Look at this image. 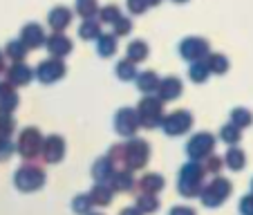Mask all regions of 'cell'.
Here are the masks:
<instances>
[{
    "instance_id": "obj_38",
    "label": "cell",
    "mask_w": 253,
    "mask_h": 215,
    "mask_svg": "<svg viewBox=\"0 0 253 215\" xmlns=\"http://www.w3.org/2000/svg\"><path fill=\"white\" fill-rule=\"evenodd\" d=\"M112 27H115V32H112V34H115L117 39H119V36H126V34H130V29H132V20H130V18H124V16H121V18L117 20Z\"/></svg>"
},
{
    "instance_id": "obj_20",
    "label": "cell",
    "mask_w": 253,
    "mask_h": 215,
    "mask_svg": "<svg viewBox=\"0 0 253 215\" xmlns=\"http://www.w3.org/2000/svg\"><path fill=\"white\" fill-rule=\"evenodd\" d=\"M96 52L101 56H112L117 52V36L115 34H101L99 39H96Z\"/></svg>"
},
{
    "instance_id": "obj_1",
    "label": "cell",
    "mask_w": 253,
    "mask_h": 215,
    "mask_svg": "<svg viewBox=\"0 0 253 215\" xmlns=\"http://www.w3.org/2000/svg\"><path fill=\"white\" fill-rule=\"evenodd\" d=\"M204 166H200L197 162H191L182 168L179 172V193L186 197H195L202 191V177H204Z\"/></svg>"
},
{
    "instance_id": "obj_4",
    "label": "cell",
    "mask_w": 253,
    "mask_h": 215,
    "mask_svg": "<svg viewBox=\"0 0 253 215\" xmlns=\"http://www.w3.org/2000/svg\"><path fill=\"white\" fill-rule=\"evenodd\" d=\"M148 155H150L148 143L141 141V139H132V141L124 143V162L130 171L141 168L143 164L148 162Z\"/></svg>"
},
{
    "instance_id": "obj_28",
    "label": "cell",
    "mask_w": 253,
    "mask_h": 215,
    "mask_svg": "<svg viewBox=\"0 0 253 215\" xmlns=\"http://www.w3.org/2000/svg\"><path fill=\"white\" fill-rule=\"evenodd\" d=\"M188 74H191V79L195 83H204L206 79L211 77V72H209V65H206V61L202 58V61H195L191 63V70H188Z\"/></svg>"
},
{
    "instance_id": "obj_40",
    "label": "cell",
    "mask_w": 253,
    "mask_h": 215,
    "mask_svg": "<svg viewBox=\"0 0 253 215\" xmlns=\"http://www.w3.org/2000/svg\"><path fill=\"white\" fill-rule=\"evenodd\" d=\"M128 9L132 14H143V11L148 9V2L146 0H128Z\"/></svg>"
},
{
    "instance_id": "obj_29",
    "label": "cell",
    "mask_w": 253,
    "mask_h": 215,
    "mask_svg": "<svg viewBox=\"0 0 253 215\" xmlns=\"http://www.w3.org/2000/svg\"><path fill=\"white\" fill-rule=\"evenodd\" d=\"M110 184H112V188H115V191H130V188L134 186L132 175H130L128 171H121V172H117V175H112Z\"/></svg>"
},
{
    "instance_id": "obj_11",
    "label": "cell",
    "mask_w": 253,
    "mask_h": 215,
    "mask_svg": "<svg viewBox=\"0 0 253 215\" xmlns=\"http://www.w3.org/2000/svg\"><path fill=\"white\" fill-rule=\"evenodd\" d=\"M34 74L43 83H54V81H58V79H63V74H65V63H63V58L52 56V58H47V61L39 63V67H36Z\"/></svg>"
},
{
    "instance_id": "obj_27",
    "label": "cell",
    "mask_w": 253,
    "mask_h": 215,
    "mask_svg": "<svg viewBox=\"0 0 253 215\" xmlns=\"http://www.w3.org/2000/svg\"><path fill=\"white\" fill-rule=\"evenodd\" d=\"M231 124L235 126V128H249V126L253 124V115L247 110V108H235L233 112H231Z\"/></svg>"
},
{
    "instance_id": "obj_2",
    "label": "cell",
    "mask_w": 253,
    "mask_h": 215,
    "mask_svg": "<svg viewBox=\"0 0 253 215\" xmlns=\"http://www.w3.org/2000/svg\"><path fill=\"white\" fill-rule=\"evenodd\" d=\"M231 195V182L224 179V177H215L213 182L202 191V202L209 209H215V206L224 204V200Z\"/></svg>"
},
{
    "instance_id": "obj_37",
    "label": "cell",
    "mask_w": 253,
    "mask_h": 215,
    "mask_svg": "<svg viewBox=\"0 0 253 215\" xmlns=\"http://www.w3.org/2000/svg\"><path fill=\"white\" fill-rule=\"evenodd\" d=\"M72 209L77 211V213H81V215H87V213H90V209H92L90 195H79V197H74V202H72Z\"/></svg>"
},
{
    "instance_id": "obj_34",
    "label": "cell",
    "mask_w": 253,
    "mask_h": 215,
    "mask_svg": "<svg viewBox=\"0 0 253 215\" xmlns=\"http://www.w3.org/2000/svg\"><path fill=\"white\" fill-rule=\"evenodd\" d=\"M99 18H101V23L115 25L117 20L121 18V11H119V7L117 5H105V7H101L99 9Z\"/></svg>"
},
{
    "instance_id": "obj_10",
    "label": "cell",
    "mask_w": 253,
    "mask_h": 215,
    "mask_svg": "<svg viewBox=\"0 0 253 215\" xmlns=\"http://www.w3.org/2000/svg\"><path fill=\"white\" fill-rule=\"evenodd\" d=\"M115 128L121 137H132V134L141 128L137 110H132V108H121L115 117Z\"/></svg>"
},
{
    "instance_id": "obj_43",
    "label": "cell",
    "mask_w": 253,
    "mask_h": 215,
    "mask_svg": "<svg viewBox=\"0 0 253 215\" xmlns=\"http://www.w3.org/2000/svg\"><path fill=\"white\" fill-rule=\"evenodd\" d=\"M9 155H11V143L7 139H0V157L7 159Z\"/></svg>"
},
{
    "instance_id": "obj_49",
    "label": "cell",
    "mask_w": 253,
    "mask_h": 215,
    "mask_svg": "<svg viewBox=\"0 0 253 215\" xmlns=\"http://www.w3.org/2000/svg\"><path fill=\"white\" fill-rule=\"evenodd\" d=\"M94 215H99V213H94Z\"/></svg>"
},
{
    "instance_id": "obj_35",
    "label": "cell",
    "mask_w": 253,
    "mask_h": 215,
    "mask_svg": "<svg viewBox=\"0 0 253 215\" xmlns=\"http://www.w3.org/2000/svg\"><path fill=\"white\" fill-rule=\"evenodd\" d=\"M220 139L224 143H229V146H233V143L240 141V128H235L233 124H226L224 128L220 130Z\"/></svg>"
},
{
    "instance_id": "obj_50",
    "label": "cell",
    "mask_w": 253,
    "mask_h": 215,
    "mask_svg": "<svg viewBox=\"0 0 253 215\" xmlns=\"http://www.w3.org/2000/svg\"><path fill=\"white\" fill-rule=\"evenodd\" d=\"M251 186H253V184H251Z\"/></svg>"
},
{
    "instance_id": "obj_15",
    "label": "cell",
    "mask_w": 253,
    "mask_h": 215,
    "mask_svg": "<svg viewBox=\"0 0 253 215\" xmlns=\"http://www.w3.org/2000/svg\"><path fill=\"white\" fill-rule=\"evenodd\" d=\"M32 77H34L32 67H27L23 61L14 63V65L7 70V83H9L11 87L14 86H27V83L32 81Z\"/></svg>"
},
{
    "instance_id": "obj_17",
    "label": "cell",
    "mask_w": 253,
    "mask_h": 215,
    "mask_svg": "<svg viewBox=\"0 0 253 215\" xmlns=\"http://www.w3.org/2000/svg\"><path fill=\"white\" fill-rule=\"evenodd\" d=\"M47 23H49V27H52L54 32H63V29L70 27V23H72V11L67 9V7H63V5L54 7V9L49 11Z\"/></svg>"
},
{
    "instance_id": "obj_12",
    "label": "cell",
    "mask_w": 253,
    "mask_h": 215,
    "mask_svg": "<svg viewBox=\"0 0 253 215\" xmlns=\"http://www.w3.org/2000/svg\"><path fill=\"white\" fill-rule=\"evenodd\" d=\"M45 32L39 23H27L23 29H20V43L27 49H36L41 45H45Z\"/></svg>"
},
{
    "instance_id": "obj_48",
    "label": "cell",
    "mask_w": 253,
    "mask_h": 215,
    "mask_svg": "<svg viewBox=\"0 0 253 215\" xmlns=\"http://www.w3.org/2000/svg\"><path fill=\"white\" fill-rule=\"evenodd\" d=\"M175 2H186V0H175Z\"/></svg>"
},
{
    "instance_id": "obj_18",
    "label": "cell",
    "mask_w": 253,
    "mask_h": 215,
    "mask_svg": "<svg viewBox=\"0 0 253 215\" xmlns=\"http://www.w3.org/2000/svg\"><path fill=\"white\" fill-rule=\"evenodd\" d=\"M18 105V94L9 83H0V115H9Z\"/></svg>"
},
{
    "instance_id": "obj_33",
    "label": "cell",
    "mask_w": 253,
    "mask_h": 215,
    "mask_svg": "<svg viewBox=\"0 0 253 215\" xmlns=\"http://www.w3.org/2000/svg\"><path fill=\"white\" fill-rule=\"evenodd\" d=\"M5 54L9 58H14V63H20L25 58V54H27V47L20 43V39H16V41H9V43H7Z\"/></svg>"
},
{
    "instance_id": "obj_22",
    "label": "cell",
    "mask_w": 253,
    "mask_h": 215,
    "mask_svg": "<svg viewBox=\"0 0 253 215\" xmlns=\"http://www.w3.org/2000/svg\"><path fill=\"white\" fill-rule=\"evenodd\" d=\"M150 47L143 41H132V43H128V49H126V54H128V61L132 63H139V61H146V56H148Z\"/></svg>"
},
{
    "instance_id": "obj_14",
    "label": "cell",
    "mask_w": 253,
    "mask_h": 215,
    "mask_svg": "<svg viewBox=\"0 0 253 215\" xmlns=\"http://www.w3.org/2000/svg\"><path fill=\"white\" fill-rule=\"evenodd\" d=\"M43 157L47 159L49 164H56L63 159V155H65V141H63L61 137H56V134H52V137H47L43 141Z\"/></svg>"
},
{
    "instance_id": "obj_36",
    "label": "cell",
    "mask_w": 253,
    "mask_h": 215,
    "mask_svg": "<svg viewBox=\"0 0 253 215\" xmlns=\"http://www.w3.org/2000/svg\"><path fill=\"white\" fill-rule=\"evenodd\" d=\"M137 206H139V211H141V213H153V211H157L159 202H157V197H155V195L143 193V195L137 200Z\"/></svg>"
},
{
    "instance_id": "obj_31",
    "label": "cell",
    "mask_w": 253,
    "mask_h": 215,
    "mask_svg": "<svg viewBox=\"0 0 253 215\" xmlns=\"http://www.w3.org/2000/svg\"><path fill=\"white\" fill-rule=\"evenodd\" d=\"M139 186H141L143 193L153 195V193H157V191H162L164 188V179L159 175H146L141 182H139Z\"/></svg>"
},
{
    "instance_id": "obj_19",
    "label": "cell",
    "mask_w": 253,
    "mask_h": 215,
    "mask_svg": "<svg viewBox=\"0 0 253 215\" xmlns=\"http://www.w3.org/2000/svg\"><path fill=\"white\" fill-rule=\"evenodd\" d=\"M157 86H159V77L155 74L153 70H146V72H141V74L137 77V87L143 92V94L155 92L157 90Z\"/></svg>"
},
{
    "instance_id": "obj_8",
    "label": "cell",
    "mask_w": 253,
    "mask_h": 215,
    "mask_svg": "<svg viewBox=\"0 0 253 215\" xmlns=\"http://www.w3.org/2000/svg\"><path fill=\"white\" fill-rule=\"evenodd\" d=\"M209 54V41L200 39V36H188L186 41L179 43V56L186 61H202Z\"/></svg>"
},
{
    "instance_id": "obj_42",
    "label": "cell",
    "mask_w": 253,
    "mask_h": 215,
    "mask_svg": "<svg viewBox=\"0 0 253 215\" xmlns=\"http://www.w3.org/2000/svg\"><path fill=\"white\" fill-rule=\"evenodd\" d=\"M222 157H209V164L204 166V171H209V172H217L222 168Z\"/></svg>"
},
{
    "instance_id": "obj_23",
    "label": "cell",
    "mask_w": 253,
    "mask_h": 215,
    "mask_svg": "<svg viewBox=\"0 0 253 215\" xmlns=\"http://www.w3.org/2000/svg\"><path fill=\"white\" fill-rule=\"evenodd\" d=\"M79 36H81L83 41H92V39H99L101 36V23L94 18H85L81 23V27H79Z\"/></svg>"
},
{
    "instance_id": "obj_26",
    "label": "cell",
    "mask_w": 253,
    "mask_h": 215,
    "mask_svg": "<svg viewBox=\"0 0 253 215\" xmlns=\"http://www.w3.org/2000/svg\"><path fill=\"white\" fill-rule=\"evenodd\" d=\"M226 166L231 168V171H242L244 164H247V155H244V150L240 148H229V153H226Z\"/></svg>"
},
{
    "instance_id": "obj_41",
    "label": "cell",
    "mask_w": 253,
    "mask_h": 215,
    "mask_svg": "<svg viewBox=\"0 0 253 215\" xmlns=\"http://www.w3.org/2000/svg\"><path fill=\"white\" fill-rule=\"evenodd\" d=\"M240 213L242 215H253V195H247L240 202Z\"/></svg>"
},
{
    "instance_id": "obj_6",
    "label": "cell",
    "mask_w": 253,
    "mask_h": 215,
    "mask_svg": "<svg viewBox=\"0 0 253 215\" xmlns=\"http://www.w3.org/2000/svg\"><path fill=\"white\" fill-rule=\"evenodd\" d=\"M45 182V172L41 171L39 166H23L18 172H16V186L20 188V191H36V188H41Z\"/></svg>"
},
{
    "instance_id": "obj_46",
    "label": "cell",
    "mask_w": 253,
    "mask_h": 215,
    "mask_svg": "<svg viewBox=\"0 0 253 215\" xmlns=\"http://www.w3.org/2000/svg\"><path fill=\"white\" fill-rule=\"evenodd\" d=\"M5 70V56H2V52H0V72Z\"/></svg>"
},
{
    "instance_id": "obj_32",
    "label": "cell",
    "mask_w": 253,
    "mask_h": 215,
    "mask_svg": "<svg viewBox=\"0 0 253 215\" xmlns=\"http://www.w3.org/2000/svg\"><path fill=\"white\" fill-rule=\"evenodd\" d=\"M79 16L83 18H94V14L99 11V2L96 0H77V5H74Z\"/></svg>"
},
{
    "instance_id": "obj_13",
    "label": "cell",
    "mask_w": 253,
    "mask_h": 215,
    "mask_svg": "<svg viewBox=\"0 0 253 215\" xmlns=\"http://www.w3.org/2000/svg\"><path fill=\"white\" fill-rule=\"evenodd\" d=\"M45 45H47L49 54H52L54 58H63V56H67V54L72 52V41L67 39L63 32H54L52 36L45 41Z\"/></svg>"
},
{
    "instance_id": "obj_21",
    "label": "cell",
    "mask_w": 253,
    "mask_h": 215,
    "mask_svg": "<svg viewBox=\"0 0 253 215\" xmlns=\"http://www.w3.org/2000/svg\"><path fill=\"white\" fill-rule=\"evenodd\" d=\"M92 175H94V179L99 184L110 182V179H112V162L108 157L99 159V162L94 164V168H92Z\"/></svg>"
},
{
    "instance_id": "obj_30",
    "label": "cell",
    "mask_w": 253,
    "mask_h": 215,
    "mask_svg": "<svg viewBox=\"0 0 253 215\" xmlns=\"http://www.w3.org/2000/svg\"><path fill=\"white\" fill-rule=\"evenodd\" d=\"M117 77H119L121 81H132V79H137V67H134V63L128 61V58L119 61L117 63Z\"/></svg>"
},
{
    "instance_id": "obj_25",
    "label": "cell",
    "mask_w": 253,
    "mask_h": 215,
    "mask_svg": "<svg viewBox=\"0 0 253 215\" xmlns=\"http://www.w3.org/2000/svg\"><path fill=\"white\" fill-rule=\"evenodd\" d=\"M206 65H209L211 74H226L229 72V58L224 54H211Z\"/></svg>"
},
{
    "instance_id": "obj_9",
    "label": "cell",
    "mask_w": 253,
    "mask_h": 215,
    "mask_svg": "<svg viewBox=\"0 0 253 215\" xmlns=\"http://www.w3.org/2000/svg\"><path fill=\"white\" fill-rule=\"evenodd\" d=\"M43 148V137L36 128H27L20 132V139H18V153L23 155L25 159H32L39 155V150Z\"/></svg>"
},
{
    "instance_id": "obj_16",
    "label": "cell",
    "mask_w": 253,
    "mask_h": 215,
    "mask_svg": "<svg viewBox=\"0 0 253 215\" xmlns=\"http://www.w3.org/2000/svg\"><path fill=\"white\" fill-rule=\"evenodd\" d=\"M157 90H159V99L162 101H172V99H177V96L182 94L184 86L177 77H166L164 81H159Z\"/></svg>"
},
{
    "instance_id": "obj_5",
    "label": "cell",
    "mask_w": 253,
    "mask_h": 215,
    "mask_svg": "<svg viewBox=\"0 0 253 215\" xmlns=\"http://www.w3.org/2000/svg\"><path fill=\"white\" fill-rule=\"evenodd\" d=\"M191 126H193V115L186 110H175L162 119V128L166 130V134H170V137L184 134L186 130H191Z\"/></svg>"
},
{
    "instance_id": "obj_47",
    "label": "cell",
    "mask_w": 253,
    "mask_h": 215,
    "mask_svg": "<svg viewBox=\"0 0 253 215\" xmlns=\"http://www.w3.org/2000/svg\"><path fill=\"white\" fill-rule=\"evenodd\" d=\"M146 2H148V7H155V5H159L162 0H146Z\"/></svg>"
},
{
    "instance_id": "obj_45",
    "label": "cell",
    "mask_w": 253,
    "mask_h": 215,
    "mask_svg": "<svg viewBox=\"0 0 253 215\" xmlns=\"http://www.w3.org/2000/svg\"><path fill=\"white\" fill-rule=\"evenodd\" d=\"M121 215H141V211L139 209H124L121 211Z\"/></svg>"
},
{
    "instance_id": "obj_44",
    "label": "cell",
    "mask_w": 253,
    "mask_h": 215,
    "mask_svg": "<svg viewBox=\"0 0 253 215\" xmlns=\"http://www.w3.org/2000/svg\"><path fill=\"white\" fill-rule=\"evenodd\" d=\"M170 215H195V211H193L191 206H175V209L170 211Z\"/></svg>"
},
{
    "instance_id": "obj_3",
    "label": "cell",
    "mask_w": 253,
    "mask_h": 215,
    "mask_svg": "<svg viewBox=\"0 0 253 215\" xmlns=\"http://www.w3.org/2000/svg\"><path fill=\"white\" fill-rule=\"evenodd\" d=\"M139 124L143 128H155V126L162 124L164 119V110H162V99H155V96H146V99L139 103Z\"/></svg>"
},
{
    "instance_id": "obj_7",
    "label": "cell",
    "mask_w": 253,
    "mask_h": 215,
    "mask_svg": "<svg viewBox=\"0 0 253 215\" xmlns=\"http://www.w3.org/2000/svg\"><path fill=\"white\" fill-rule=\"evenodd\" d=\"M215 148V137L211 132H200L195 134V137L188 141L186 146V153L191 159H195V162H202L204 157H209L211 153H213Z\"/></svg>"
},
{
    "instance_id": "obj_39",
    "label": "cell",
    "mask_w": 253,
    "mask_h": 215,
    "mask_svg": "<svg viewBox=\"0 0 253 215\" xmlns=\"http://www.w3.org/2000/svg\"><path fill=\"white\" fill-rule=\"evenodd\" d=\"M11 130H14V119H11V115H0V137L7 139L11 134Z\"/></svg>"
},
{
    "instance_id": "obj_24",
    "label": "cell",
    "mask_w": 253,
    "mask_h": 215,
    "mask_svg": "<svg viewBox=\"0 0 253 215\" xmlns=\"http://www.w3.org/2000/svg\"><path fill=\"white\" fill-rule=\"evenodd\" d=\"M90 200H92V204H99V206L110 204V200H112L110 186H108V184H96L90 193Z\"/></svg>"
}]
</instances>
